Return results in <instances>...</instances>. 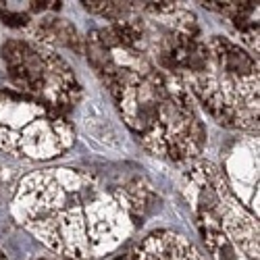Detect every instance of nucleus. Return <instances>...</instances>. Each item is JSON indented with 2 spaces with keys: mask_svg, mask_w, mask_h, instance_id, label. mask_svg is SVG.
<instances>
[{
  "mask_svg": "<svg viewBox=\"0 0 260 260\" xmlns=\"http://www.w3.org/2000/svg\"><path fill=\"white\" fill-rule=\"evenodd\" d=\"M181 83L219 125L258 129V60L229 38L204 40L200 58Z\"/></svg>",
  "mask_w": 260,
  "mask_h": 260,
  "instance_id": "obj_3",
  "label": "nucleus"
},
{
  "mask_svg": "<svg viewBox=\"0 0 260 260\" xmlns=\"http://www.w3.org/2000/svg\"><path fill=\"white\" fill-rule=\"evenodd\" d=\"M206 9L231 19L244 42L258 52V3H202Z\"/></svg>",
  "mask_w": 260,
  "mask_h": 260,
  "instance_id": "obj_8",
  "label": "nucleus"
},
{
  "mask_svg": "<svg viewBox=\"0 0 260 260\" xmlns=\"http://www.w3.org/2000/svg\"><path fill=\"white\" fill-rule=\"evenodd\" d=\"M31 34L36 36L38 44H62V46H69V48L83 52L81 38L67 19L52 17V15L42 17V21L40 19L36 21Z\"/></svg>",
  "mask_w": 260,
  "mask_h": 260,
  "instance_id": "obj_9",
  "label": "nucleus"
},
{
  "mask_svg": "<svg viewBox=\"0 0 260 260\" xmlns=\"http://www.w3.org/2000/svg\"><path fill=\"white\" fill-rule=\"evenodd\" d=\"M196 189V219L214 260H258V223L233 196L227 179L212 162L189 171Z\"/></svg>",
  "mask_w": 260,
  "mask_h": 260,
  "instance_id": "obj_4",
  "label": "nucleus"
},
{
  "mask_svg": "<svg viewBox=\"0 0 260 260\" xmlns=\"http://www.w3.org/2000/svg\"><path fill=\"white\" fill-rule=\"evenodd\" d=\"M0 260H7V256H5L3 252H0Z\"/></svg>",
  "mask_w": 260,
  "mask_h": 260,
  "instance_id": "obj_13",
  "label": "nucleus"
},
{
  "mask_svg": "<svg viewBox=\"0 0 260 260\" xmlns=\"http://www.w3.org/2000/svg\"><path fill=\"white\" fill-rule=\"evenodd\" d=\"M90 13L111 21V23H119V21L129 19L134 13H138V3H81Z\"/></svg>",
  "mask_w": 260,
  "mask_h": 260,
  "instance_id": "obj_11",
  "label": "nucleus"
},
{
  "mask_svg": "<svg viewBox=\"0 0 260 260\" xmlns=\"http://www.w3.org/2000/svg\"><path fill=\"white\" fill-rule=\"evenodd\" d=\"M21 5L23 7H17V3H0V19H3L5 25L23 27L36 15L60 9V3H21Z\"/></svg>",
  "mask_w": 260,
  "mask_h": 260,
  "instance_id": "obj_10",
  "label": "nucleus"
},
{
  "mask_svg": "<svg viewBox=\"0 0 260 260\" xmlns=\"http://www.w3.org/2000/svg\"><path fill=\"white\" fill-rule=\"evenodd\" d=\"M3 60L17 92L69 113L81 100L83 90L71 64L44 44L31 40H7Z\"/></svg>",
  "mask_w": 260,
  "mask_h": 260,
  "instance_id": "obj_6",
  "label": "nucleus"
},
{
  "mask_svg": "<svg viewBox=\"0 0 260 260\" xmlns=\"http://www.w3.org/2000/svg\"><path fill=\"white\" fill-rule=\"evenodd\" d=\"M88 58L144 150L177 162L202 152L204 123L185 85L150 56L140 3L129 19L88 36Z\"/></svg>",
  "mask_w": 260,
  "mask_h": 260,
  "instance_id": "obj_2",
  "label": "nucleus"
},
{
  "mask_svg": "<svg viewBox=\"0 0 260 260\" xmlns=\"http://www.w3.org/2000/svg\"><path fill=\"white\" fill-rule=\"evenodd\" d=\"M144 177L106 179L96 171L42 169L19 181L17 212L23 225L67 260L115 252L154 204Z\"/></svg>",
  "mask_w": 260,
  "mask_h": 260,
  "instance_id": "obj_1",
  "label": "nucleus"
},
{
  "mask_svg": "<svg viewBox=\"0 0 260 260\" xmlns=\"http://www.w3.org/2000/svg\"><path fill=\"white\" fill-rule=\"evenodd\" d=\"M129 260H204L187 237L175 231H154L129 252Z\"/></svg>",
  "mask_w": 260,
  "mask_h": 260,
  "instance_id": "obj_7",
  "label": "nucleus"
},
{
  "mask_svg": "<svg viewBox=\"0 0 260 260\" xmlns=\"http://www.w3.org/2000/svg\"><path fill=\"white\" fill-rule=\"evenodd\" d=\"M75 142L67 113L13 88L0 90V150L27 160H52Z\"/></svg>",
  "mask_w": 260,
  "mask_h": 260,
  "instance_id": "obj_5",
  "label": "nucleus"
},
{
  "mask_svg": "<svg viewBox=\"0 0 260 260\" xmlns=\"http://www.w3.org/2000/svg\"><path fill=\"white\" fill-rule=\"evenodd\" d=\"M117 260H129V254H127V256H123V258H117Z\"/></svg>",
  "mask_w": 260,
  "mask_h": 260,
  "instance_id": "obj_12",
  "label": "nucleus"
}]
</instances>
